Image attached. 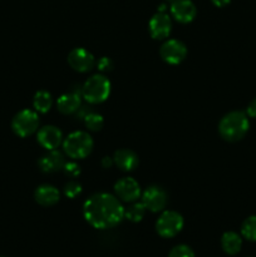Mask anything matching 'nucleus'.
I'll use <instances>...</instances> for the list:
<instances>
[{"instance_id": "1", "label": "nucleus", "mask_w": 256, "mask_h": 257, "mask_svg": "<svg viewBox=\"0 0 256 257\" xmlns=\"http://www.w3.org/2000/svg\"><path fill=\"white\" fill-rule=\"evenodd\" d=\"M83 215L90 226L105 230L117 226L124 218V207L117 196L100 192L85 201Z\"/></svg>"}, {"instance_id": "29", "label": "nucleus", "mask_w": 256, "mask_h": 257, "mask_svg": "<svg viewBox=\"0 0 256 257\" xmlns=\"http://www.w3.org/2000/svg\"><path fill=\"white\" fill-rule=\"evenodd\" d=\"M113 158H110V157H104L102 160V166L104 168H108V167H110V166L113 165Z\"/></svg>"}, {"instance_id": "5", "label": "nucleus", "mask_w": 256, "mask_h": 257, "mask_svg": "<svg viewBox=\"0 0 256 257\" xmlns=\"http://www.w3.org/2000/svg\"><path fill=\"white\" fill-rule=\"evenodd\" d=\"M183 228V217L176 211H165L156 222V231L163 238H172Z\"/></svg>"}, {"instance_id": "21", "label": "nucleus", "mask_w": 256, "mask_h": 257, "mask_svg": "<svg viewBox=\"0 0 256 257\" xmlns=\"http://www.w3.org/2000/svg\"><path fill=\"white\" fill-rule=\"evenodd\" d=\"M241 235L248 241L256 242V216L246 218L241 226Z\"/></svg>"}, {"instance_id": "24", "label": "nucleus", "mask_w": 256, "mask_h": 257, "mask_svg": "<svg viewBox=\"0 0 256 257\" xmlns=\"http://www.w3.org/2000/svg\"><path fill=\"white\" fill-rule=\"evenodd\" d=\"M82 193V186L75 181H70L64 186V195L68 198H75Z\"/></svg>"}, {"instance_id": "23", "label": "nucleus", "mask_w": 256, "mask_h": 257, "mask_svg": "<svg viewBox=\"0 0 256 257\" xmlns=\"http://www.w3.org/2000/svg\"><path fill=\"white\" fill-rule=\"evenodd\" d=\"M168 257H196L192 248L187 245H177L170 251Z\"/></svg>"}, {"instance_id": "17", "label": "nucleus", "mask_w": 256, "mask_h": 257, "mask_svg": "<svg viewBox=\"0 0 256 257\" xmlns=\"http://www.w3.org/2000/svg\"><path fill=\"white\" fill-rule=\"evenodd\" d=\"M59 191L52 185H42L35 190L34 198L39 205L45 206H53L59 201Z\"/></svg>"}, {"instance_id": "6", "label": "nucleus", "mask_w": 256, "mask_h": 257, "mask_svg": "<svg viewBox=\"0 0 256 257\" xmlns=\"http://www.w3.org/2000/svg\"><path fill=\"white\" fill-rule=\"evenodd\" d=\"M39 127V117L37 112L32 109H23L15 114L13 118L12 128L14 133L19 137L32 136Z\"/></svg>"}, {"instance_id": "14", "label": "nucleus", "mask_w": 256, "mask_h": 257, "mask_svg": "<svg viewBox=\"0 0 256 257\" xmlns=\"http://www.w3.org/2000/svg\"><path fill=\"white\" fill-rule=\"evenodd\" d=\"M82 93L79 90H72L69 93H64L57 100V108L63 114H73L82 107Z\"/></svg>"}, {"instance_id": "25", "label": "nucleus", "mask_w": 256, "mask_h": 257, "mask_svg": "<svg viewBox=\"0 0 256 257\" xmlns=\"http://www.w3.org/2000/svg\"><path fill=\"white\" fill-rule=\"evenodd\" d=\"M63 171L65 172V175L69 176V177H77L80 175V167L74 162H67L63 167Z\"/></svg>"}, {"instance_id": "12", "label": "nucleus", "mask_w": 256, "mask_h": 257, "mask_svg": "<svg viewBox=\"0 0 256 257\" xmlns=\"http://www.w3.org/2000/svg\"><path fill=\"white\" fill-rule=\"evenodd\" d=\"M38 143L48 151H53L59 147L63 142V133L55 125H44L38 131Z\"/></svg>"}, {"instance_id": "2", "label": "nucleus", "mask_w": 256, "mask_h": 257, "mask_svg": "<svg viewBox=\"0 0 256 257\" xmlns=\"http://www.w3.org/2000/svg\"><path fill=\"white\" fill-rule=\"evenodd\" d=\"M248 128H250L248 115L241 110L227 113L218 123L220 136L227 142H237L242 140L248 132Z\"/></svg>"}, {"instance_id": "18", "label": "nucleus", "mask_w": 256, "mask_h": 257, "mask_svg": "<svg viewBox=\"0 0 256 257\" xmlns=\"http://www.w3.org/2000/svg\"><path fill=\"white\" fill-rule=\"evenodd\" d=\"M221 247L227 255H236L242 247V238L233 231H227L221 237Z\"/></svg>"}, {"instance_id": "7", "label": "nucleus", "mask_w": 256, "mask_h": 257, "mask_svg": "<svg viewBox=\"0 0 256 257\" xmlns=\"http://www.w3.org/2000/svg\"><path fill=\"white\" fill-rule=\"evenodd\" d=\"M160 55L168 64L177 65L185 60L186 55H187V48L181 40L168 39L161 47Z\"/></svg>"}, {"instance_id": "16", "label": "nucleus", "mask_w": 256, "mask_h": 257, "mask_svg": "<svg viewBox=\"0 0 256 257\" xmlns=\"http://www.w3.org/2000/svg\"><path fill=\"white\" fill-rule=\"evenodd\" d=\"M113 162L120 171H124V172H131L140 165L138 156L133 151L127 150V148L115 151L114 156H113Z\"/></svg>"}, {"instance_id": "26", "label": "nucleus", "mask_w": 256, "mask_h": 257, "mask_svg": "<svg viewBox=\"0 0 256 257\" xmlns=\"http://www.w3.org/2000/svg\"><path fill=\"white\" fill-rule=\"evenodd\" d=\"M97 67L100 72H109L113 69V62L110 60V58L102 57L97 62Z\"/></svg>"}, {"instance_id": "3", "label": "nucleus", "mask_w": 256, "mask_h": 257, "mask_svg": "<svg viewBox=\"0 0 256 257\" xmlns=\"http://www.w3.org/2000/svg\"><path fill=\"white\" fill-rule=\"evenodd\" d=\"M93 145L94 143L89 133L75 131L68 135V137L63 141V150L68 157L73 160H83L90 155Z\"/></svg>"}, {"instance_id": "28", "label": "nucleus", "mask_w": 256, "mask_h": 257, "mask_svg": "<svg viewBox=\"0 0 256 257\" xmlns=\"http://www.w3.org/2000/svg\"><path fill=\"white\" fill-rule=\"evenodd\" d=\"M213 3V5L217 8H223L226 5L230 4V0H211Z\"/></svg>"}, {"instance_id": "22", "label": "nucleus", "mask_w": 256, "mask_h": 257, "mask_svg": "<svg viewBox=\"0 0 256 257\" xmlns=\"http://www.w3.org/2000/svg\"><path fill=\"white\" fill-rule=\"evenodd\" d=\"M84 124L85 127L89 131H93V132H97V131H100L103 128V124H104V119L100 114L94 112H89L84 117Z\"/></svg>"}, {"instance_id": "9", "label": "nucleus", "mask_w": 256, "mask_h": 257, "mask_svg": "<svg viewBox=\"0 0 256 257\" xmlns=\"http://www.w3.org/2000/svg\"><path fill=\"white\" fill-rule=\"evenodd\" d=\"M68 64L72 69L79 73H87L93 69L95 64L94 57L84 48H75L68 55Z\"/></svg>"}, {"instance_id": "11", "label": "nucleus", "mask_w": 256, "mask_h": 257, "mask_svg": "<svg viewBox=\"0 0 256 257\" xmlns=\"http://www.w3.org/2000/svg\"><path fill=\"white\" fill-rule=\"evenodd\" d=\"M114 192L124 202H136L141 196V187L135 178L123 177L115 182Z\"/></svg>"}, {"instance_id": "20", "label": "nucleus", "mask_w": 256, "mask_h": 257, "mask_svg": "<svg viewBox=\"0 0 256 257\" xmlns=\"http://www.w3.org/2000/svg\"><path fill=\"white\" fill-rule=\"evenodd\" d=\"M146 211H147V208L142 202H136L131 205L127 210H124V217L131 222H140L145 217Z\"/></svg>"}, {"instance_id": "27", "label": "nucleus", "mask_w": 256, "mask_h": 257, "mask_svg": "<svg viewBox=\"0 0 256 257\" xmlns=\"http://www.w3.org/2000/svg\"><path fill=\"white\" fill-rule=\"evenodd\" d=\"M246 114L250 118H256V98H253L247 105V109H246Z\"/></svg>"}, {"instance_id": "10", "label": "nucleus", "mask_w": 256, "mask_h": 257, "mask_svg": "<svg viewBox=\"0 0 256 257\" xmlns=\"http://www.w3.org/2000/svg\"><path fill=\"white\" fill-rule=\"evenodd\" d=\"M142 203L151 212H160L167 205V193L158 186H150L142 193Z\"/></svg>"}, {"instance_id": "19", "label": "nucleus", "mask_w": 256, "mask_h": 257, "mask_svg": "<svg viewBox=\"0 0 256 257\" xmlns=\"http://www.w3.org/2000/svg\"><path fill=\"white\" fill-rule=\"evenodd\" d=\"M53 98L52 94L47 90H38L35 93L34 98H33V105H34L35 110L39 113H47L52 108Z\"/></svg>"}, {"instance_id": "15", "label": "nucleus", "mask_w": 256, "mask_h": 257, "mask_svg": "<svg viewBox=\"0 0 256 257\" xmlns=\"http://www.w3.org/2000/svg\"><path fill=\"white\" fill-rule=\"evenodd\" d=\"M65 158L63 156L62 152L57 150H53L48 152V155L43 156L42 158L38 162L40 170L45 173H53L57 172V171L63 170L65 165Z\"/></svg>"}, {"instance_id": "13", "label": "nucleus", "mask_w": 256, "mask_h": 257, "mask_svg": "<svg viewBox=\"0 0 256 257\" xmlns=\"http://www.w3.org/2000/svg\"><path fill=\"white\" fill-rule=\"evenodd\" d=\"M171 14L178 23L187 24L196 18L197 9L191 0H175L171 4Z\"/></svg>"}, {"instance_id": "8", "label": "nucleus", "mask_w": 256, "mask_h": 257, "mask_svg": "<svg viewBox=\"0 0 256 257\" xmlns=\"http://www.w3.org/2000/svg\"><path fill=\"white\" fill-rule=\"evenodd\" d=\"M150 34L153 39H166L172 30V20L165 12H157L148 23Z\"/></svg>"}, {"instance_id": "4", "label": "nucleus", "mask_w": 256, "mask_h": 257, "mask_svg": "<svg viewBox=\"0 0 256 257\" xmlns=\"http://www.w3.org/2000/svg\"><path fill=\"white\" fill-rule=\"evenodd\" d=\"M82 97L90 104H99L104 102L110 94V82L102 74L92 75L83 84Z\"/></svg>"}]
</instances>
